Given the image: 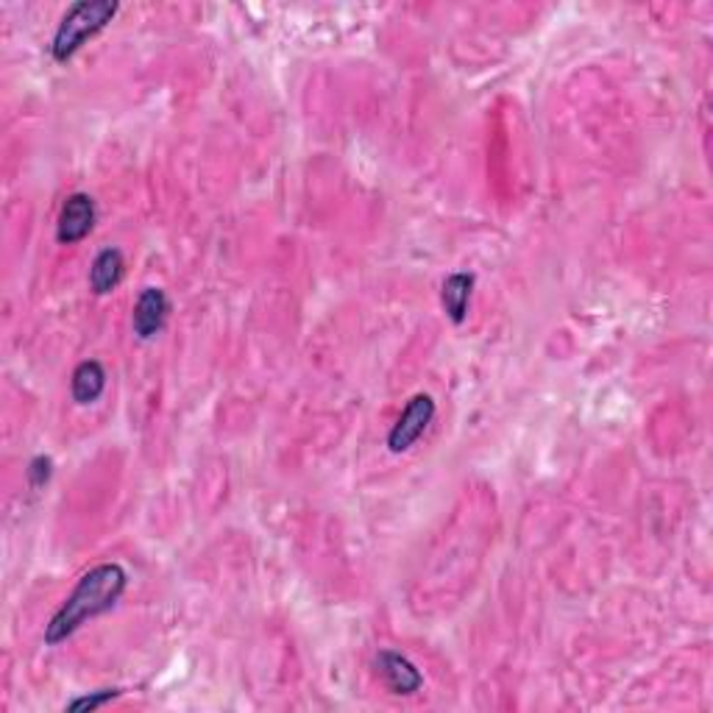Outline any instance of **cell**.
<instances>
[{"label": "cell", "instance_id": "6da1fadb", "mask_svg": "<svg viewBox=\"0 0 713 713\" xmlns=\"http://www.w3.org/2000/svg\"><path fill=\"white\" fill-rule=\"evenodd\" d=\"M129 588V574L121 563H101L75 582L73 593L62 602L51 622L45 624V644L57 646L68 641L90 619L112 611Z\"/></svg>", "mask_w": 713, "mask_h": 713}, {"label": "cell", "instance_id": "7a4b0ae2", "mask_svg": "<svg viewBox=\"0 0 713 713\" xmlns=\"http://www.w3.org/2000/svg\"><path fill=\"white\" fill-rule=\"evenodd\" d=\"M118 3L114 0H79L64 12L62 23H59L57 34L51 40V57L53 62H68L70 57H75L81 45L86 40H92L95 34H101L112 18L118 14Z\"/></svg>", "mask_w": 713, "mask_h": 713}, {"label": "cell", "instance_id": "3957f363", "mask_svg": "<svg viewBox=\"0 0 713 713\" xmlns=\"http://www.w3.org/2000/svg\"><path fill=\"white\" fill-rule=\"evenodd\" d=\"M435 412H438V407H435L432 396L427 394L412 396V399L405 405V410H401L399 421L390 427L388 449L394 451V455H401V451H407L410 446H416L418 438H421V435L429 429V424H432Z\"/></svg>", "mask_w": 713, "mask_h": 713}, {"label": "cell", "instance_id": "277c9868", "mask_svg": "<svg viewBox=\"0 0 713 713\" xmlns=\"http://www.w3.org/2000/svg\"><path fill=\"white\" fill-rule=\"evenodd\" d=\"M95 201L86 193H73L64 198L62 212H59L57 223V241L62 246H75L95 228Z\"/></svg>", "mask_w": 713, "mask_h": 713}, {"label": "cell", "instance_id": "5b68a950", "mask_svg": "<svg viewBox=\"0 0 713 713\" xmlns=\"http://www.w3.org/2000/svg\"><path fill=\"white\" fill-rule=\"evenodd\" d=\"M377 672L379 678H383V683L388 685L390 694L410 696L424 685V674L418 672L416 663H412L410 658L401 655V652H394V650L379 652Z\"/></svg>", "mask_w": 713, "mask_h": 713}, {"label": "cell", "instance_id": "8992f818", "mask_svg": "<svg viewBox=\"0 0 713 713\" xmlns=\"http://www.w3.org/2000/svg\"><path fill=\"white\" fill-rule=\"evenodd\" d=\"M167 315H171V302H167L165 291H160V287H145V291L140 293L137 304H134V335H137L140 340H151V337H156L165 329Z\"/></svg>", "mask_w": 713, "mask_h": 713}, {"label": "cell", "instance_id": "52a82bcc", "mask_svg": "<svg viewBox=\"0 0 713 713\" xmlns=\"http://www.w3.org/2000/svg\"><path fill=\"white\" fill-rule=\"evenodd\" d=\"M123 271H126V263H123V254L118 248H103V252L95 254L90 265V291L95 296H106L114 287L121 285Z\"/></svg>", "mask_w": 713, "mask_h": 713}, {"label": "cell", "instance_id": "ba28073f", "mask_svg": "<svg viewBox=\"0 0 713 713\" xmlns=\"http://www.w3.org/2000/svg\"><path fill=\"white\" fill-rule=\"evenodd\" d=\"M473 274H466V271H457L440 287V304H444L446 315H449L451 324L460 326L468 315V304H471L473 293Z\"/></svg>", "mask_w": 713, "mask_h": 713}, {"label": "cell", "instance_id": "9c48e42d", "mask_svg": "<svg viewBox=\"0 0 713 713\" xmlns=\"http://www.w3.org/2000/svg\"><path fill=\"white\" fill-rule=\"evenodd\" d=\"M106 390V371L98 360H84L75 366L73 379H70V394L75 405H92Z\"/></svg>", "mask_w": 713, "mask_h": 713}, {"label": "cell", "instance_id": "30bf717a", "mask_svg": "<svg viewBox=\"0 0 713 713\" xmlns=\"http://www.w3.org/2000/svg\"><path fill=\"white\" fill-rule=\"evenodd\" d=\"M118 696H121V689H101V691H92V694L75 696L73 702H68V711H73V713H79V711H95V707L109 705V702L118 700Z\"/></svg>", "mask_w": 713, "mask_h": 713}, {"label": "cell", "instance_id": "8fae6325", "mask_svg": "<svg viewBox=\"0 0 713 713\" xmlns=\"http://www.w3.org/2000/svg\"><path fill=\"white\" fill-rule=\"evenodd\" d=\"M51 466H53L51 457H45V455H40L31 460V466H29L31 488H42L48 480H51Z\"/></svg>", "mask_w": 713, "mask_h": 713}]
</instances>
